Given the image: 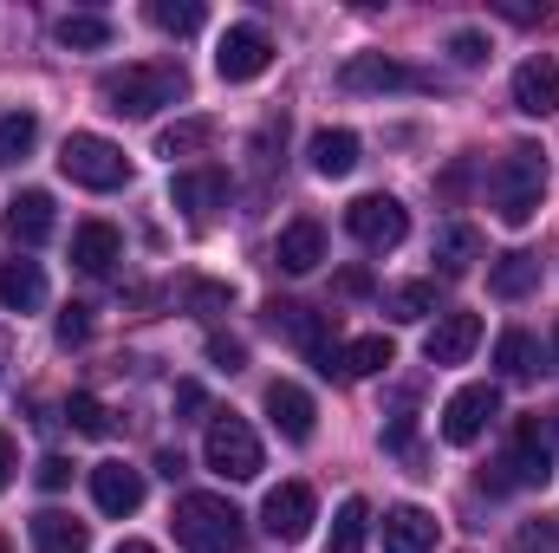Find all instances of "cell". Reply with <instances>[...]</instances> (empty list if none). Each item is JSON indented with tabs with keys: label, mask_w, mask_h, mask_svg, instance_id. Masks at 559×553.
Here are the masks:
<instances>
[{
	"label": "cell",
	"mask_w": 559,
	"mask_h": 553,
	"mask_svg": "<svg viewBox=\"0 0 559 553\" xmlns=\"http://www.w3.org/2000/svg\"><path fill=\"white\" fill-rule=\"evenodd\" d=\"M384 449H397V456H417V423H411V416H391V430H384Z\"/></svg>",
	"instance_id": "ab89813d"
},
{
	"label": "cell",
	"mask_w": 559,
	"mask_h": 553,
	"mask_svg": "<svg viewBox=\"0 0 559 553\" xmlns=\"http://www.w3.org/2000/svg\"><path fill=\"white\" fill-rule=\"evenodd\" d=\"M365 541H371V502L345 495L338 515H332V553H365Z\"/></svg>",
	"instance_id": "83f0119b"
},
{
	"label": "cell",
	"mask_w": 559,
	"mask_h": 553,
	"mask_svg": "<svg viewBox=\"0 0 559 553\" xmlns=\"http://www.w3.org/2000/svg\"><path fill=\"white\" fill-rule=\"evenodd\" d=\"M111 553H156V548H150V541H118Z\"/></svg>",
	"instance_id": "bcb514c9"
},
{
	"label": "cell",
	"mask_w": 559,
	"mask_h": 553,
	"mask_svg": "<svg viewBox=\"0 0 559 553\" xmlns=\"http://www.w3.org/2000/svg\"><path fill=\"white\" fill-rule=\"evenodd\" d=\"M436 261H442V274H468V268L481 261V235H475L468 222H449V228L436 235Z\"/></svg>",
	"instance_id": "f1b7e54d"
},
{
	"label": "cell",
	"mask_w": 559,
	"mask_h": 553,
	"mask_svg": "<svg viewBox=\"0 0 559 553\" xmlns=\"http://www.w3.org/2000/svg\"><path fill=\"white\" fill-rule=\"evenodd\" d=\"M267 423H274L286 443H312V430H319V404H312L299 385L274 378V385H267Z\"/></svg>",
	"instance_id": "ac0fdd59"
},
{
	"label": "cell",
	"mask_w": 559,
	"mask_h": 553,
	"mask_svg": "<svg viewBox=\"0 0 559 553\" xmlns=\"http://www.w3.org/2000/svg\"><path fill=\"white\" fill-rule=\"evenodd\" d=\"M345 235L384 255V248H397V242L411 235V209H404L397 196H358V202L345 209Z\"/></svg>",
	"instance_id": "52a82bcc"
},
{
	"label": "cell",
	"mask_w": 559,
	"mask_h": 553,
	"mask_svg": "<svg viewBox=\"0 0 559 553\" xmlns=\"http://www.w3.org/2000/svg\"><path fill=\"white\" fill-rule=\"evenodd\" d=\"M391 365H397V345H391L384 332H365V339L338 345V358H332V378H378V372H391Z\"/></svg>",
	"instance_id": "603a6c76"
},
{
	"label": "cell",
	"mask_w": 559,
	"mask_h": 553,
	"mask_svg": "<svg viewBox=\"0 0 559 553\" xmlns=\"http://www.w3.org/2000/svg\"><path fill=\"white\" fill-rule=\"evenodd\" d=\"M267 66H274V39H267L261 26H228V33H222L215 72H222L228 85H248V79H261Z\"/></svg>",
	"instance_id": "30bf717a"
},
{
	"label": "cell",
	"mask_w": 559,
	"mask_h": 553,
	"mask_svg": "<svg viewBox=\"0 0 559 553\" xmlns=\"http://www.w3.org/2000/svg\"><path fill=\"white\" fill-rule=\"evenodd\" d=\"M85 339H92V306H79V299H72V306L59 313V345L72 352V345H85Z\"/></svg>",
	"instance_id": "74e56055"
},
{
	"label": "cell",
	"mask_w": 559,
	"mask_h": 553,
	"mask_svg": "<svg viewBox=\"0 0 559 553\" xmlns=\"http://www.w3.org/2000/svg\"><path fill=\"white\" fill-rule=\"evenodd\" d=\"M66 482H72V462H66V456H39V489H52V495H59Z\"/></svg>",
	"instance_id": "60d3db41"
},
{
	"label": "cell",
	"mask_w": 559,
	"mask_h": 553,
	"mask_svg": "<svg viewBox=\"0 0 559 553\" xmlns=\"http://www.w3.org/2000/svg\"><path fill=\"white\" fill-rule=\"evenodd\" d=\"M202 20H209L202 0H150V26H163V33H176V39H189Z\"/></svg>",
	"instance_id": "836d02e7"
},
{
	"label": "cell",
	"mask_w": 559,
	"mask_h": 553,
	"mask_svg": "<svg viewBox=\"0 0 559 553\" xmlns=\"http://www.w3.org/2000/svg\"><path fill=\"white\" fill-rule=\"evenodd\" d=\"M554 482V443H547V416H521L514 449L495 462L488 489H547Z\"/></svg>",
	"instance_id": "8992f818"
},
{
	"label": "cell",
	"mask_w": 559,
	"mask_h": 553,
	"mask_svg": "<svg viewBox=\"0 0 559 553\" xmlns=\"http://www.w3.org/2000/svg\"><path fill=\"white\" fill-rule=\"evenodd\" d=\"M384 553H436V515L404 502L384 515Z\"/></svg>",
	"instance_id": "7402d4cb"
},
{
	"label": "cell",
	"mask_w": 559,
	"mask_h": 553,
	"mask_svg": "<svg viewBox=\"0 0 559 553\" xmlns=\"http://www.w3.org/2000/svg\"><path fill=\"white\" fill-rule=\"evenodd\" d=\"M59 169H66L79 189H98V196L131 183V156L111 138H98V131H72V138L59 143Z\"/></svg>",
	"instance_id": "5b68a950"
},
{
	"label": "cell",
	"mask_w": 559,
	"mask_h": 553,
	"mask_svg": "<svg viewBox=\"0 0 559 553\" xmlns=\"http://www.w3.org/2000/svg\"><path fill=\"white\" fill-rule=\"evenodd\" d=\"M547 443H554V449H559V411L547 416Z\"/></svg>",
	"instance_id": "7dc6e473"
},
{
	"label": "cell",
	"mask_w": 559,
	"mask_h": 553,
	"mask_svg": "<svg viewBox=\"0 0 559 553\" xmlns=\"http://www.w3.org/2000/svg\"><path fill=\"white\" fill-rule=\"evenodd\" d=\"M202 404H209V398H202V385H195V378H182V385H176V411H182V416H195Z\"/></svg>",
	"instance_id": "ee69618b"
},
{
	"label": "cell",
	"mask_w": 559,
	"mask_h": 553,
	"mask_svg": "<svg viewBox=\"0 0 559 553\" xmlns=\"http://www.w3.org/2000/svg\"><path fill=\"white\" fill-rule=\"evenodd\" d=\"M495 365H501V378H534V372L547 365V352H540V339H534V332H521V326H514V332H501V339H495Z\"/></svg>",
	"instance_id": "4316f807"
},
{
	"label": "cell",
	"mask_w": 559,
	"mask_h": 553,
	"mask_svg": "<svg viewBox=\"0 0 559 553\" xmlns=\"http://www.w3.org/2000/svg\"><path fill=\"white\" fill-rule=\"evenodd\" d=\"M169 528H176V548L182 553H241L248 548V521H241V508H235L228 495H209V489L182 495L176 515H169Z\"/></svg>",
	"instance_id": "7a4b0ae2"
},
{
	"label": "cell",
	"mask_w": 559,
	"mask_h": 553,
	"mask_svg": "<svg viewBox=\"0 0 559 553\" xmlns=\"http://www.w3.org/2000/svg\"><path fill=\"white\" fill-rule=\"evenodd\" d=\"M475 345H481V313H442L423 339V358L429 365H462Z\"/></svg>",
	"instance_id": "2e32d148"
},
{
	"label": "cell",
	"mask_w": 559,
	"mask_h": 553,
	"mask_svg": "<svg viewBox=\"0 0 559 553\" xmlns=\"http://www.w3.org/2000/svg\"><path fill=\"white\" fill-rule=\"evenodd\" d=\"M182 299H189V313L215 319V313H228V306H235V286H228V280H189V286H182Z\"/></svg>",
	"instance_id": "e575fe53"
},
{
	"label": "cell",
	"mask_w": 559,
	"mask_h": 553,
	"mask_svg": "<svg viewBox=\"0 0 559 553\" xmlns=\"http://www.w3.org/2000/svg\"><path fill=\"white\" fill-rule=\"evenodd\" d=\"M92 502L111 521L138 515L143 508V469H131V462H92Z\"/></svg>",
	"instance_id": "5bb4252c"
},
{
	"label": "cell",
	"mask_w": 559,
	"mask_h": 553,
	"mask_svg": "<svg viewBox=\"0 0 559 553\" xmlns=\"http://www.w3.org/2000/svg\"><path fill=\"white\" fill-rule=\"evenodd\" d=\"M33 143H39V118H33V111H7V118H0V169L26 163Z\"/></svg>",
	"instance_id": "d6a6232c"
},
{
	"label": "cell",
	"mask_w": 559,
	"mask_h": 553,
	"mask_svg": "<svg viewBox=\"0 0 559 553\" xmlns=\"http://www.w3.org/2000/svg\"><path fill=\"white\" fill-rule=\"evenodd\" d=\"M267 326H274L280 339H293L306 358H325L338 339H332V319L325 313H312V306H299V299H274L267 306Z\"/></svg>",
	"instance_id": "7c38bea8"
},
{
	"label": "cell",
	"mask_w": 559,
	"mask_h": 553,
	"mask_svg": "<svg viewBox=\"0 0 559 553\" xmlns=\"http://www.w3.org/2000/svg\"><path fill=\"white\" fill-rule=\"evenodd\" d=\"M66 423H72L79 436H111V416H105V404H98L92 391H79V398H66Z\"/></svg>",
	"instance_id": "d590c367"
},
{
	"label": "cell",
	"mask_w": 559,
	"mask_h": 553,
	"mask_svg": "<svg viewBox=\"0 0 559 553\" xmlns=\"http://www.w3.org/2000/svg\"><path fill=\"white\" fill-rule=\"evenodd\" d=\"M338 85L345 92H423L429 79H423L417 66H404V59H391V52H352L345 66H338Z\"/></svg>",
	"instance_id": "ba28073f"
},
{
	"label": "cell",
	"mask_w": 559,
	"mask_h": 553,
	"mask_svg": "<svg viewBox=\"0 0 559 553\" xmlns=\"http://www.w3.org/2000/svg\"><path fill=\"white\" fill-rule=\"evenodd\" d=\"M488 202H495V215H501L508 228H527V222L540 215V202H547V156H540L534 143H514V150L488 169Z\"/></svg>",
	"instance_id": "3957f363"
},
{
	"label": "cell",
	"mask_w": 559,
	"mask_h": 553,
	"mask_svg": "<svg viewBox=\"0 0 559 553\" xmlns=\"http://www.w3.org/2000/svg\"><path fill=\"white\" fill-rule=\"evenodd\" d=\"M52 228H59V202H52L46 189H20V196L7 202V235H13L20 248L52 242Z\"/></svg>",
	"instance_id": "9a60e30c"
},
{
	"label": "cell",
	"mask_w": 559,
	"mask_h": 553,
	"mask_svg": "<svg viewBox=\"0 0 559 553\" xmlns=\"http://www.w3.org/2000/svg\"><path fill=\"white\" fill-rule=\"evenodd\" d=\"M554 358H559V326H554Z\"/></svg>",
	"instance_id": "681fc988"
},
{
	"label": "cell",
	"mask_w": 559,
	"mask_h": 553,
	"mask_svg": "<svg viewBox=\"0 0 559 553\" xmlns=\"http://www.w3.org/2000/svg\"><path fill=\"white\" fill-rule=\"evenodd\" d=\"M13 475H20V449H13V436L0 430V495L13 489Z\"/></svg>",
	"instance_id": "7bdbcfd3"
},
{
	"label": "cell",
	"mask_w": 559,
	"mask_h": 553,
	"mask_svg": "<svg viewBox=\"0 0 559 553\" xmlns=\"http://www.w3.org/2000/svg\"><path fill=\"white\" fill-rule=\"evenodd\" d=\"M209 365H215V372H241V365H248V345L215 332V339H209Z\"/></svg>",
	"instance_id": "f35d334b"
},
{
	"label": "cell",
	"mask_w": 559,
	"mask_h": 553,
	"mask_svg": "<svg viewBox=\"0 0 559 553\" xmlns=\"http://www.w3.org/2000/svg\"><path fill=\"white\" fill-rule=\"evenodd\" d=\"M202 462L222 475V482H254L261 469H267V456H261V436L248 430V416H209V436H202Z\"/></svg>",
	"instance_id": "277c9868"
},
{
	"label": "cell",
	"mask_w": 559,
	"mask_h": 553,
	"mask_svg": "<svg viewBox=\"0 0 559 553\" xmlns=\"http://www.w3.org/2000/svg\"><path fill=\"white\" fill-rule=\"evenodd\" d=\"M449 59H455V66H481V59H488V33H475V26L449 33Z\"/></svg>",
	"instance_id": "8d00e7d4"
},
{
	"label": "cell",
	"mask_w": 559,
	"mask_h": 553,
	"mask_svg": "<svg viewBox=\"0 0 559 553\" xmlns=\"http://www.w3.org/2000/svg\"><path fill=\"white\" fill-rule=\"evenodd\" d=\"M514 111H527V118H554L559 111V66L547 52L514 66Z\"/></svg>",
	"instance_id": "e0dca14e"
},
{
	"label": "cell",
	"mask_w": 559,
	"mask_h": 553,
	"mask_svg": "<svg viewBox=\"0 0 559 553\" xmlns=\"http://www.w3.org/2000/svg\"><path fill=\"white\" fill-rule=\"evenodd\" d=\"M261 521H267V534L274 541H306L312 534V521H319V502H312V489L306 482H280V489H267V502H261Z\"/></svg>",
	"instance_id": "8fae6325"
},
{
	"label": "cell",
	"mask_w": 559,
	"mask_h": 553,
	"mask_svg": "<svg viewBox=\"0 0 559 553\" xmlns=\"http://www.w3.org/2000/svg\"><path fill=\"white\" fill-rule=\"evenodd\" d=\"M332 286H338L345 299H365V293H371V268H338V280H332Z\"/></svg>",
	"instance_id": "b9f144b4"
},
{
	"label": "cell",
	"mask_w": 559,
	"mask_h": 553,
	"mask_svg": "<svg viewBox=\"0 0 559 553\" xmlns=\"http://www.w3.org/2000/svg\"><path fill=\"white\" fill-rule=\"evenodd\" d=\"M501 416V391L495 385H462L449 404H442V443H455V449H468V443H481V430Z\"/></svg>",
	"instance_id": "9c48e42d"
},
{
	"label": "cell",
	"mask_w": 559,
	"mask_h": 553,
	"mask_svg": "<svg viewBox=\"0 0 559 553\" xmlns=\"http://www.w3.org/2000/svg\"><path fill=\"white\" fill-rule=\"evenodd\" d=\"M0 306L7 313H39L46 306V268L39 261H0Z\"/></svg>",
	"instance_id": "cb8c5ba5"
},
{
	"label": "cell",
	"mask_w": 559,
	"mask_h": 553,
	"mask_svg": "<svg viewBox=\"0 0 559 553\" xmlns=\"http://www.w3.org/2000/svg\"><path fill=\"white\" fill-rule=\"evenodd\" d=\"M52 33H59V46H66V52H105V46L118 39V26H111L105 13H66Z\"/></svg>",
	"instance_id": "484cf974"
},
{
	"label": "cell",
	"mask_w": 559,
	"mask_h": 553,
	"mask_svg": "<svg viewBox=\"0 0 559 553\" xmlns=\"http://www.w3.org/2000/svg\"><path fill=\"white\" fill-rule=\"evenodd\" d=\"M325 261V228L312 222V215H299V222H286L274 242V268L280 274H312Z\"/></svg>",
	"instance_id": "d6986e66"
},
{
	"label": "cell",
	"mask_w": 559,
	"mask_h": 553,
	"mask_svg": "<svg viewBox=\"0 0 559 553\" xmlns=\"http://www.w3.org/2000/svg\"><path fill=\"white\" fill-rule=\"evenodd\" d=\"M384 313L397 319V326H417L436 313V280H404V286H391L384 293Z\"/></svg>",
	"instance_id": "1f68e13d"
},
{
	"label": "cell",
	"mask_w": 559,
	"mask_h": 553,
	"mask_svg": "<svg viewBox=\"0 0 559 553\" xmlns=\"http://www.w3.org/2000/svg\"><path fill=\"white\" fill-rule=\"evenodd\" d=\"M312 169L319 176H352L358 169V138L352 131H312Z\"/></svg>",
	"instance_id": "f546056e"
},
{
	"label": "cell",
	"mask_w": 559,
	"mask_h": 553,
	"mask_svg": "<svg viewBox=\"0 0 559 553\" xmlns=\"http://www.w3.org/2000/svg\"><path fill=\"white\" fill-rule=\"evenodd\" d=\"M169 202L202 228L222 202H228V169H215V163H202V169H182L176 183H169Z\"/></svg>",
	"instance_id": "4fadbf2b"
},
{
	"label": "cell",
	"mask_w": 559,
	"mask_h": 553,
	"mask_svg": "<svg viewBox=\"0 0 559 553\" xmlns=\"http://www.w3.org/2000/svg\"><path fill=\"white\" fill-rule=\"evenodd\" d=\"M118 255H124V235H118L111 222H79V228H72V268H85V274H111Z\"/></svg>",
	"instance_id": "ffe728a7"
},
{
	"label": "cell",
	"mask_w": 559,
	"mask_h": 553,
	"mask_svg": "<svg viewBox=\"0 0 559 553\" xmlns=\"http://www.w3.org/2000/svg\"><path fill=\"white\" fill-rule=\"evenodd\" d=\"M0 553H13V541H7V534H0Z\"/></svg>",
	"instance_id": "c3c4849f"
},
{
	"label": "cell",
	"mask_w": 559,
	"mask_h": 553,
	"mask_svg": "<svg viewBox=\"0 0 559 553\" xmlns=\"http://www.w3.org/2000/svg\"><path fill=\"white\" fill-rule=\"evenodd\" d=\"M98 98H105V111H118V118H156L163 105L189 98V72L169 66V59L124 66V72H105V79H98Z\"/></svg>",
	"instance_id": "6da1fadb"
},
{
	"label": "cell",
	"mask_w": 559,
	"mask_h": 553,
	"mask_svg": "<svg viewBox=\"0 0 559 553\" xmlns=\"http://www.w3.org/2000/svg\"><path fill=\"white\" fill-rule=\"evenodd\" d=\"M488 293H495V299H527V293H540V255H527V248L495 255V261H488Z\"/></svg>",
	"instance_id": "44dd1931"
},
{
	"label": "cell",
	"mask_w": 559,
	"mask_h": 553,
	"mask_svg": "<svg viewBox=\"0 0 559 553\" xmlns=\"http://www.w3.org/2000/svg\"><path fill=\"white\" fill-rule=\"evenodd\" d=\"M501 13H508V20H534V13H547V7H527V0H501Z\"/></svg>",
	"instance_id": "f6af8a7d"
},
{
	"label": "cell",
	"mask_w": 559,
	"mask_h": 553,
	"mask_svg": "<svg viewBox=\"0 0 559 553\" xmlns=\"http://www.w3.org/2000/svg\"><path fill=\"white\" fill-rule=\"evenodd\" d=\"M33 553H92V528L59 515V508H39L33 515Z\"/></svg>",
	"instance_id": "d4e9b609"
},
{
	"label": "cell",
	"mask_w": 559,
	"mask_h": 553,
	"mask_svg": "<svg viewBox=\"0 0 559 553\" xmlns=\"http://www.w3.org/2000/svg\"><path fill=\"white\" fill-rule=\"evenodd\" d=\"M215 143V118H182V125H163L156 131V156H195V150H209Z\"/></svg>",
	"instance_id": "4dcf8cb0"
}]
</instances>
